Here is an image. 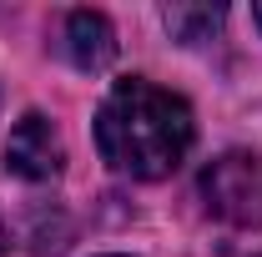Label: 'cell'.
<instances>
[{
    "mask_svg": "<svg viewBox=\"0 0 262 257\" xmlns=\"http://www.w3.org/2000/svg\"><path fill=\"white\" fill-rule=\"evenodd\" d=\"M96 146L121 177L157 182L192 146V106L141 76L116 81L96 111Z\"/></svg>",
    "mask_w": 262,
    "mask_h": 257,
    "instance_id": "6da1fadb",
    "label": "cell"
},
{
    "mask_svg": "<svg viewBox=\"0 0 262 257\" xmlns=\"http://www.w3.org/2000/svg\"><path fill=\"white\" fill-rule=\"evenodd\" d=\"M202 202L227 227H262V157L222 152L202 172Z\"/></svg>",
    "mask_w": 262,
    "mask_h": 257,
    "instance_id": "7a4b0ae2",
    "label": "cell"
},
{
    "mask_svg": "<svg viewBox=\"0 0 262 257\" xmlns=\"http://www.w3.org/2000/svg\"><path fill=\"white\" fill-rule=\"evenodd\" d=\"M61 161H66L61 131L51 126L40 111H31V116L15 121L10 141H5V166L20 182H51V177H61Z\"/></svg>",
    "mask_w": 262,
    "mask_h": 257,
    "instance_id": "3957f363",
    "label": "cell"
},
{
    "mask_svg": "<svg viewBox=\"0 0 262 257\" xmlns=\"http://www.w3.org/2000/svg\"><path fill=\"white\" fill-rule=\"evenodd\" d=\"M61 51L76 71H106L116 61V31L101 10H71L61 20Z\"/></svg>",
    "mask_w": 262,
    "mask_h": 257,
    "instance_id": "277c9868",
    "label": "cell"
},
{
    "mask_svg": "<svg viewBox=\"0 0 262 257\" xmlns=\"http://www.w3.org/2000/svg\"><path fill=\"white\" fill-rule=\"evenodd\" d=\"M162 20H166V31L177 35V40L196 46V40H212L217 35V26L227 20V10L222 5H166Z\"/></svg>",
    "mask_w": 262,
    "mask_h": 257,
    "instance_id": "5b68a950",
    "label": "cell"
},
{
    "mask_svg": "<svg viewBox=\"0 0 262 257\" xmlns=\"http://www.w3.org/2000/svg\"><path fill=\"white\" fill-rule=\"evenodd\" d=\"M10 252V232H5V227H0V257Z\"/></svg>",
    "mask_w": 262,
    "mask_h": 257,
    "instance_id": "8992f818",
    "label": "cell"
},
{
    "mask_svg": "<svg viewBox=\"0 0 262 257\" xmlns=\"http://www.w3.org/2000/svg\"><path fill=\"white\" fill-rule=\"evenodd\" d=\"M252 15H257V26H262V5H252Z\"/></svg>",
    "mask_w": 262,
    "mask_h": 257,
    "instance_id": "52a82bcc",
    "label": "cell"
}]
</instances>
